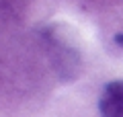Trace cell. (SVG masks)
Here are the masks:
<instances>
[{
	"label": "cell",
	"instance_id": "obj_1",
	"mask_svg": "<svg viewBox=\"0 0 123 117\" xmlns=\"http://www.w3.org/2000/svg\"><path fill=\"white\" fill-rule=\"evenodd\" d=\"M98 111L101 117H123V80H113L103 88Z\"/></svg>",
	"mask_w": 123,
	"mask_h": 117
},
{
	"label": "cell",
	"instance_id": "obj_2",
	"mask_svg": "<svg viewBox=\"0 0 123 117\" xmlns=\"http://www.w3.org/2000/svg\"><path fill=\"white\" fill-rule=\"evenodd\" d=\"M115 43H117L119 47H123V33H117V35H115Z\"/></svg>",
	"mask_w": 123,
	"mask_h": 117
}]
</instances>
